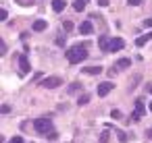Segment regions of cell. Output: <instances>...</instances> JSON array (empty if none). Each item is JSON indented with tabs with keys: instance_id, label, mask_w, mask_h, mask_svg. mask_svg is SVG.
Wrapping results in <instances>:
<instances>
[{
	"instance_id": "obj_29",
	"label": "cell",
	"mask_w": 152,
	"mask_h": 143,
	"mask_svg": "<svg viewBox=\"0 0 152 143\" xmlns=\"http://www.w3.org/2000/svg\"><path fill=\"white\" fill-rule=\"evenodd\" d=\"M98 4L100 6H108V0H98Z\"/></svg>"
},
{
	"instance_id": "obj_18",
	"label": "cell",
	"mask_w": 152,
	"mask_h": 143,
	"mask_svg": "<svg viewBox=\"0 0 152 143\" xmlns=\"http://www.w3.org/2000/svg\"><path fill=\"white\" fill-rule=\"evenodd\" d=\"M88 102H90V95H88V93H86V95H79V100H77L79 106H83V104H88Z\"/></svg>"
},
{
	"instance_id": "obj_31",
	"label": "cell",
	"mask_w": 152,
	"mask_h": 143,
	"mask_svg": "<svg viewBox=\"0 0 152 143\" xmlns=\"http://www.w3.org/2000/svg\"><path fill=\"white\" fill-rule=\"evenodd\" d=\"M146 91H148V93H152V83H148V85H146Z\"/></svg>"
},
{
	"instance_id": "obj_9",
	"label": "cell",
	"mask_w": 152,
	"mask_h": 143,
	"mask_svg": "<svg viewBox=\"0 0 152 143\" xmlns=\"http://www.w3.org/2000/svg\"><path fill=\"white\" fill-rule=\"evenodd\" d=\"M79 33H81V35H92V33H94V25H92L90 21H83V23L79 25Z\"/></svg>"
},
{
	"instance_id": "obj_13",
	"label": "cell",
	"mask_w": 152,
	"mask_h": 143,
	"mask_svg": "<svg viewBox=\"0 0 152 143\" xmlns=\"http://www.w3.org/2000/svg\"><path fill=\"white\" fill-rule=\"evenodd\" d=\"M46 27H48V23H46V21H42V19H38V21L31 25V29H34V31H44Z\"/></svg>"
},
{
	"instance_id": "obj_23",
	"label": "cell",
	"mask_w": 152,
	"mask_h": 143,
	"mask_svg": "<svg viewBox=\"0 0 152 143\" xmlns=\"http://www.w3.org/2000/svg\"><path fill=\"white\" fill-rule=\"evenodd\" d=\"M127 4L129 6H137V4H142V0H127Z\"/></svg>"
},
{
	"instance_id": "obj_30",
	"label": "cell",
	"mask_w": 152,
	"mask_h": 143,
	"mask_svg": "<svg viewBox=\"0 0 152 143\" xmlns=\"http://www.w3.org/2000/svg\"><path fill=\"white\" fill-rule=\"evenodd\" d=\"M146 139H152V129H148V131H146Z\"/></svg>"
},
{
	"instance_id": "obj_17",
	"label": "cell",
	"mask_w": 152,
	"mask_h": 143,
	"mask_svg": "<svg viewBox=\"0 0 152 143\" xmlns=\"http://www.w3.org/2000/svg\"><path fill=\"white\" fill-rule=\"evenodd\" d=\"M79 89H81V83H71L67 91H69V93H75V91H79Z\"/></svg>"
},
{
	"instance_id": "obj_24",
	"label": "cell",
	"mask_w": 152,
	"mask_h": 143,
	"mask_svg": "<svg viewBox=\"0 0 152 143\" xmlns=\"http://www.w3.org/2000/svg\"><path fill=\"white\" fill-rule=\"evenodd\" d=\"M110 116H113V118H121V112H119V110H110Z\"/></svg>"
},
{
	"instance_id": "obj_16",
	"label": "cell",
	"mask_w": 152,
	"mask_h": 143,
	"mask_svg": "<svg viewBox=\"0 0 152 143\" xmlns=\"http://www.w3.org/2000/svg\"><path fill=\"white\" fill-rule=\"evenodd\" d=\"M115 135H117V139H119L121 143H125V141H127V135H125L123 131H119V129H115Z\"/></svg>"
},
{
	"instance_id": "obj_6",
	"label": "cell",
	"mask_w": 152,
	"mask_h": 143,
	"mask_svg": "<svg viewBox=\"0 0 152 143\" xmlns=\"http://www.w3.org/2000/svg\"><path fill=\"white\" fill-rule=\"evenodd\" d=\"M131 66V58H121V60H117V64L110 69V75H115L117 71H125V69H129Z\"/></svg>"
},
{
	"instance_id": "obj_4",
	"label": "cell",
	"mask_w": 152,
	"mask_h": 143,
	"mask_svg": "<svg viewBox=\"0 0 152 143\" xmlns=\"http://www.w3.org/2000/svg\"><path fill=\"white\" fill-rule=\"evenodd\" d=\"M113 89H115V83H110V81H104V83H98V89H96V93H98L100 98H104V95H108Z\"/></svg>"
},
{
	"instance_id": "obj_26",
	"label": "cell",
	"mask_w": 152,
	"mask_h": 143,
	"mask_svg": "<svg viewBox=\"0 0 152 143\" xmlns=\"http://www.w3.org/2000/svg\"><path fill=\"white\" fill-rule=\"evenodd\" d=\"M0 54H7V44L0 42Z\"/></svg>"
},
{
	"instance_id": "obj_11",
	"label": "cell",
	"mask_w": 152,
	"mask_h": 143,
	"mask_svg": "<svg viewBox=\"0 0 152 143\" xmlns=\"http://www.w3.org/2000/svg\"><path fill=\"white\" fill-rule=\"evenodd\" d=\"M150 40H152V31H150V33H146V35H140V38L135 40V46H140V48H142V46H146Z\"/></svg>"
},
{
	"instance_id": "obj_28",
	"label": "cell",
	"mask_w": 152,
	"mask_h": 143,
	"mask_svg": "<svg viewBox=\"0 0 152 143\" xmlns=\"http://www.w3.org/2000/svg\"><path fill=\"white\" fill-rule=\"evenodd\" d=\"M144 27H152V19H146L144 21Z\"/></svg>"
},
{
	"instance_id": "obj_19",
	"label": "cell",
	"mask_w": 152,
	"mask_h": 143,
	"mask_svg": "<svg viewBox=\"0 0 152 143\" xmlns=\"http://www.w3.org/2000/svg\"><path fill=\"white\" fill-rule=\"evenodd\" d=\"M63 29H65V33H69V31L73 29V23H71V21H65V23H63Z\"/></svg>"
},
{
	"instance_id": "obj_14",
	"label": "cell",
	"mask_w": 152,
	"mask_h": 143,
	"mask_svg": "<svg viewBox=\"0 0 152 143\" xmlns=\"http://www.w3.org/2000/svg\"><path fill=\"white\" fill-rule=\"evenodd\" d=\"M98 46H100V50H104V52H108V46H110V40H108L106 35H102V38L98 40Z\"/></svg>"
},
{
	"instance_id": "obj_15",
	"label": "cell",
	"mask_w": 152,
	"mask_h": 143,
	"mask_svg": "<svg viewBox=\"0 0 152 143\" xmlns=\"http://www.w3.org/2000/svg\"><path fill=\"white\" fill-rule=\"evenodd\" d=\"M73 9L81 13V11L86 9V0H75V2H73Z\"/></svg>"
},
{
	"instance_id": "obj_12",
	"label": "cell",
	"mask_w": 152,
	"mask_h": 143,
	"mask_svg": "<svg viewBox=\"0 0 152 143\" xmlns=\"http://www.w3.org/2000/svg\"><path fill=\"white\" fill-rule=\"evenodd\" d=\"M102 73V66L98 64V66H86L83 69V75H100Z\"/></svg>"
},
{
	"instance_id": "obj_21",
	"label": "cell",
	"mask_w": 152,
	"mask_h": 143,
	"mask_svg": "<svg viewBox=\"0 0 152 143\" xmlns=\"http://www.w3.org/2000/svg\"><path fill=\"white\" fill-rule=\"evenodd\" d=\"M108 141V131H104L102 135H100V143H106Z\"/></svg>"
},
{
	"instance_id": "obj_3",
	"label": "cell",
	"mask_w": 152,
	"mask_h": 143,
	"mask_svg": "<svg viewBox=\"0 0 152 143\" xmlns=\"http://www.w3.org/2000/svg\"><path fill=\"white\" fill-rule=\"evenodd\" d=\"M40 85L46 87V89H54V87H61L63 85V79L61 77H48V79H42Z\"/></svg>"
},
{
	"instance_id": "obj_25",
	"label": "cell",
	"mask_w": 152,
	"mask_h": 143,
	"mask_svg": "<svg viewBox=\"0 0 152 143\" xmlns=\"http://www.w3.org/2000/svg\"><path fill=\"white\" fill-rule=\"evenodd\" d=\"M11 143H25V141H23V137H13Z\"/></svg>"
},
{
	"instance_id": "obj_1",
	"label": "cell",
	"mask_w": 152,
	"mask_h": 143,
	"mask_svg": "<svg viewBox=\"0 0 152 143\" xmlns=\"http://www.w3.org/2000/svg\"><path fill=\"white\" fill-rule=\"evenodd\" d=\"M65 56H67V60H69L71 64H77V62H81V60L88 58V48H86V44L71 46V48L65 52Z\"/></svg>"
},
{
	"instance_id": "obj_8",
	"label": "cell",
	"mask_w": 152,
	"mask_h": 143,
	"mask_svg": "<svg viewBox=\"0 0 152 143\" xmlns=\"http://www.w3.org/2000/svg\"><path fill=\"white\" fill-rule=\"evenodd\" d=\"M17 60H19V73H21V75H27V73H29V69H31V66H29L27 56H25V54H21V56H17Z\"/></svg>"
},
{
	"instance_id": "obj_20",
	"label": "cell",
	"mask_w": 152,
	"mask_h": 143,
	"mask_svg": "<svg viewBox=\"0 0 152 143\" xmlns=\"http://www.w3.org/2000/svg\"><path fill=\"white\" fill-rule=\"evenodd\" d=\"M137 83H140V75H135V77H133V81L129 83V89H133V87H135Z\"/></svg>"
},
{
	"instance_id": "obj_22",
	"label": "cell",
	"mask_w": 152,
	"mask_h": 143,
	"mask_svg": "<svg viewBox=\"0 0 152 143\" xmlns=\"http://www.w3.org/2000/svg\"><path fill=\"white\" fill-rule=\"evenodd\" d=\"M7 19H9V13L2 9V11H0V21H7Z\"/></svg>"
},
{
	"instance_id": "obj_2",
	"label": "cell",
	"mask_w": 152,
	"mask_h": 143,
	"mask_svg": "<svg viewBox=\"0 0 152 143\" xmlns=\"http://www.w3.org/2000/svg\"><path fill=\"white\" fill-rule=\"evenodd\" d=\"M34 129H36V133H40V135H50V133H52V122H50L48 118H36V120H34Z\"/></svg>"
},
{
	"instance_id": "obj_5",
	"label": "cell",
	"mask_w": 152,
	"mask_h": 143,
	"mask_svg": "<svg viewBox=\"0 0 152 143\" xmlns=\"http://www.w3.org/2000/svg\"><path fill=\"white\" fill-rule=\"evenodd\" d=\"M144 114H146V106H144V100L140 98V100L135 102V112L131 114V120H135V122H137V120H140Z\"/></svg>"
},
{
	"instance_id": "obj_7",
	"label": "cell",
	"mask_w": 152,
	"mask_h": 143,
	"mask_svg": "<svg viewBox=\"0 0 152 143\" xmlns=\"http://www.w3.org/2000/svg\"><path fill=\"white\" fill-rule=\"evenodd\" d=\"M125 48V40L123 38H113L110 40V46H108V52H119Z\"/></svg>"
},
{
	"instance_id": "obj_10",
	"label": "cell",
	"mask_w": 152,
	"mask_h": 143,
	"mask_svg": "<svg viewBox=\"0 0 152 143\" xmlns=\"http://www.w3.org/2000/svg\"><path fill=\"white\" fill-rule=\"evenodd\" d=\"M65 6H67L65 0H52V11H54V13H63Z\"/></svg>"
},
{
	"instance_id": "obj_32",
	"label": "cell",
	"mask_w": 152,
	"mask_h": 143,
	"mask_svg": "<svg viewBox=\"0 0 152 143\" xmlns=\"http://www.w3.org/2000/svg\"><path fill=\"white\" fill-rule=\"evenodd\" d=\"M150 112H152V102H150Z\"/></svg>"
},
{
	"instance_id": "obj_27",
	"label": "cell",
	"mask_w": 152,
	"mask_h": 143,
	"mask_svg": "<svg viewBox=\"0 0 152 143\" xmlns=\"http://www.w3.org/2000/svg\"><path fill=\"white\" fill-rule=\"evenodd\" d=\"M9 112H11V108H9V106L4 104V106H2V114H9Z\"/></svg>"
}]
</instances>
